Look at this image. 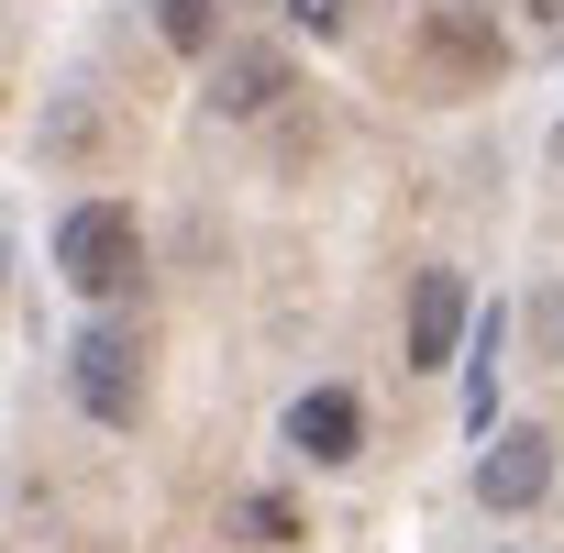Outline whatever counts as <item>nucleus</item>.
Returning <instances> with one entry per match:
<instances>
[{
    "mask_svg": "<svg viewBox=\"0 0 564 553\" xmlns=\"http://www.w3.org/2000/svg\"><path fill=\"white\" fill-rule=\"evenodd\" d=\"M542 498H553V432H498L487 465H476V509L520 520V509H542Z\"/></svg>",
    "mask_w": 564,
    "mask_h": 553,
    "instance_id": "obj_3",
    "label": "nucleus"
},
{
    "mask_svg": "<svg viewBox=\"0 0 564 553\" xmlns=\"http://www.w3.org/2000/svg\"><path fill=\"white\" fill-rule=\"evenodd\" d=\"M454 333H465V276H421V289H410V377L421 366H454Z\"/></svg>",
    "mask_w": 564,
    "mask_h": 553,
    "instance_id": "obj_6",
    "label": "nucleus"
},
{
    "mask_svg": "<svg viewBox=\"0 0 564 553\" xmlns=\"http://www.w3.org/2000/svg\"><path fill=\"white\" fill-rule=\"evenodd\" d=\"M232 520H243V531H254V542H289V531H300V509H289V498H243V509H232Z\"/></svg>",
    "mask_w": 564,
    "mask_h": 553,
    "instance_id": "obj_8",
    "label": "nucleus"
},
{
    "mask_svg": "<svg viewBox=\"0 0 564 553\" xmlns=\"http://www.w3.org/2000/svg\"><path fill=\"white\" fill-rule=\"evenodd\" d=\"M520 12H531V23H564V0H520Z\"/></svg>",
    "mask_w": 564,
    "mask_h": 553,
    "instance_id": "obj_11",
    "label": "nucleus"
},
{
    "mask_svg": "<svg viewBox=\"0 0 564 553\" xmlns=\"http://www.w3.org/2000/svg\"><path fill=\"white\" fill-rule=\"evenodd\" d=\"M443 56H454V67H487V56H498V45H487V34H476V23H443Z\"/></svg>",
    "mask_w": 564,
    "mask_h": 553,
    "instance_id": "obj_10",
    "label": "nucleus"
},
{
    "mask_svg": "<svg viewBox=\"0 0 564 553\" xmlns=\"http://www.w3.org/2000/svg\"><path fill=\"white\" fill-rule=\"evenodd\" d=\"M144 12H155V34L177 56H210V34H221V0H144Z\"/></svg>",
    "mask_w": 564,
    "mask_h": 553,
    "instance_id": "obj_7",
    "label": "nucleus"
},
{
    "mask_svg": "<svg viewBox=\"0 0 564 553\" xmlns=\"http://www.w3.org/2000/svg\"><path fill=\"white\" fill-rule=\"evenodd\" d=\"M289 443H300L311 465H355V443H366V410H355V388H311V399L289 410Z\"/></svg>",
    "mask_w": 564,
    "mask_h": 553,
    "instance_id": "obj_5",
    "label": "nucleus"
},
{
    "mask_svg": "<svg viewBox=\"0 0 564 553\" xmlns=\"http://www.w3.org/2000/svg\"><path fill=\"white\" fill-rule=\"evenodd\" d=\"M56 276H67L78 300H111V289H133V276H144L133 210H122V199H78V210L56 221Z\"/></svg>",
    "mask_w": 564,
    "mask_h": 553,
    "instance_id": "obj_1",
    "label": "nucleus"
},
{
    "mask_svg": "<svg viewBox=\"0 0 564 553\" xmlns=\"http://www.w3.org/2000/svg\"><path fill=\"white\" fill-rule=\"evenodd\" d=\"M67 388H78V410L89 421H144V333H122V322H89L78 333V355H67Z\"/></svg>",
    "mask_w": 564,
    "mask_h": 553,
    "instance_id": "obj_2",
    "label": "nucleus"
},
{
    "mask_svg": "<svg viewBox=\"0 0 564 553\" xmlns=\"http://www.w3.org/2000/svg\"><path fill=\"white\" fill-rule=\"evenodd\" d=\"M553 166H564V122H553Z\"/></svg>",
    "mask_w": 564,
    "mask_h": 553,
    "instance_id": "obj_12",
    "label": "nucleus"
},
{
    "mask_svg": "<svg viewBox=\"0 0 564 553\" xmlns=\"http://www.w3.org/2000/svg\"><path fill=\"white\" fill-rule=\"evenodd\" d=\"M289 23H300V34H322V45H333V34H344V23H355V12H344V0H289Z\"/></svg>",
    "mask_w": 564,
    "mask_h": 553,
    "instance_id": "obj_9",
    "label": "nucleus"
},
{
    "mask_svg": "<svg viewBox=\"0 0 564 553\" xmlns=\"http://www.w3.org/2000/svg\"><path fill=\"white\" fill-rule=\"evenodd\" d=\"M276 100H289V56H276V45H232L221 78H210V111H221V122H254V111H276Z\"/></svg>",
    "mask_w": 564,
    "mask_h": 553,
    "instance_id": "obj_4",
    "label": "nucleus"
}]
</instances>
